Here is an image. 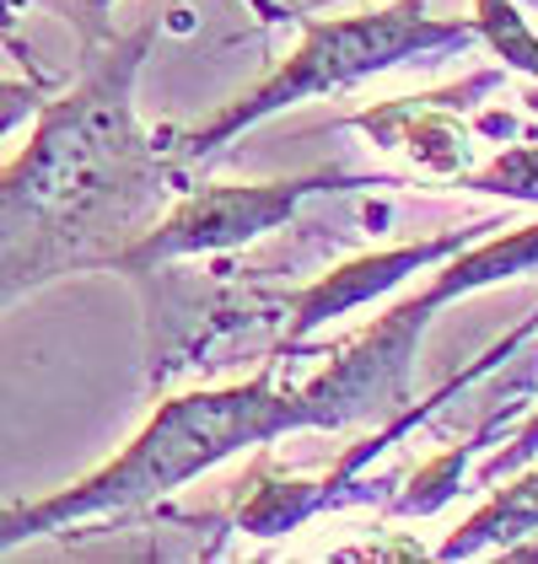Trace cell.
<instances>
[{
    "label": "cell",
    "instance_id": "52a82bcc",
    "mask_svg": "<svg viewBox=\"0 0 538 564\" xmlns=\"http://www.w3.org/2000/svg\"><path fill=\"white\" fill-rule=\"evenodd\" d=\"M495 87H501V70H485V76H469L463 87L437 91V97H399V102L366 108L351 119V130H366L383 151H409L426 173L463 177L469 156H474V140L463 130L458 108H469L474 97H485Z\"/></svg>",
    "mask_w": 538,
    "mask_h": 564
},
{
    "label": "cell",
    "instance_id": "9c48e42d",
    "mask_svg": "<svg viewBox=\"0 0 538 564\" xmlns=\"http://www.w3.org/2000/svg\"><path fill=\"white\" fill-rule=\"evenodd\" d=\"M528 532H538V468L523 474L517 484H506L495 500H485V506L437 549V560H469V554H480V549L517 543V538H528Z\"/></svg>",
    "mask_w": 538,
    "mask_h": 564
},
{
    "label": "cell",
    "instance_id": "3957f363",
    "mask_svg": "<svg viewBox=\"0 0 538 564\" xmlns=\"http://www.w3.org/2000/svg\"><path fill=\"white\" fill-rule=\"evenodd\" d=\"M291 22H302V44L291 48L254 91H243L237 102L216 108L211 119H200L189 130H179V124L151 130L157 145H162V156L179 173L211 162L237 134L265 124L269 113H280V108H297V102L323 97V91L356 87L366 76L409 65V59L458 54V48H469L480 39L474 22H437V17H426V0H399V6H383V11L329 17V22H313V17H291Z\"/></svg>",
    "mask_w": 538,
    "mask_h": 564
},
{
    "label": "cell",
    "instance_id": "30bf717a",
    "mask_svg": "<svg viewBox=\"0 0 538 564\" xmlns=\"http://www.w3.org/2000/svg\"><path fill=\"white\" fill-rule=\"evenodd\" d=\"M474 33H480L512 70L538 76V39H534V28H528V17H523L517 0H474ZM528 102H534V113H538V91Z\"/></svg>",
    "mask_w": 538,
    "mask_h": 564
},
{
    "label": "cell",
    "instance_id": "9a60e30c",
    "mask_svg": "<svg viewBox=\"0 0 538 564\" xmlns=\"http://www.w3.org/2000/svg\"><path fill=\"white\" fill-rule=\"evenodd\" d=\"M248 6H254L265 22H291V17H297V11H291V6H280V0H248Z\"/></svg>",
    "mask_w": 538,
    "mask_h": 564
},
{
    "label": "cell",
    "instance_id": "277c9868",
    "mask_svg": "<svg viewBox=\"0 0 538 564\" xmlns=\"http://www.w3.org/2000/svg\"><path fill=\"white\" fill-rule=\"evenodd\" d=\"M538 269V220L523 231H506L495 242H469L463 253L442 259L437 280L409 296V302L388 306L383 317H372L361 334H351L345 345L323 349V371L308 377L302 388H291L302 431H345V425H394L404 409L415 403L409 377H415V349L420 334L431 328V317L448 302L485 291L501 280L534 274Z\"/></svg>",
    "mask_w": 538,
    "mask_h": 564
},
{
    "label": "cell",
    "instance_id": "7a4b0ae2",
    "mask_svg": "<svg viewBox=\"0 0 538 564\" xmlns=\"http://www.w3.org/2000/svg\"><path fill=\"white\" fill-rule=\"evenodd\" d=\"M291 431H302V414H297L291 388L275 377V366L232 382V388L179 392V398L157 403L146 431H134L130 446L119 457H108L97 474L76 478L71 489L44 495V500L0 506V554H11L17 543L49 538V532H71L97 517H140V511L162 506L173 489L211 474L216 463L254 452V446H275Z\"/></svg>",
    "mask_w": 538,
    "mask_h": 564
},
{
    "label": "cell",
    "instance_id": "7c38bea8",
    "mask_svg": "<svg viewBox=\"0 0 538 564\" xmlns=\"http://www.w3.org/2000/svg\"><path fill=\"white\" fill-rule=\"evenodd\" d=\"M49 91H60V82H39V76L6 82V76H0V134H11L17 124H33Z\"/></svg>",
    "mask_w": 538,
    "mask_h": 564
},
{
    "label": "cell",
    "instance_id": "5bb4252c",
    "mask_svg": "<svg viewBox=\"0 0 538 564\" xmlns=\"http://www.w3.org/2000/svg\"><path fill=\"white\" fill-rule=\"evenodd\" d=\"M60 11H65V22L76 28V39L82 48H97L114 28H108V11H114V0H54Z\"/></svg>",
    "mask_w": 538,
    "mask_h": 564
},
{
    "label": "cell",
    "instance_id": "ba28073f",
    "mask_svg": "<svg viewBox=\"0 0 538 564\" xmlns=\"http://www.w3.org/2000/svg\"><path fill=\"white\" fill-rule=\"evenodd\" d=\"M538 388V339L528 334L523 345L512 349L506 360H501V377H495V388H491V414H485V425L469 435V446H452V452H442L437 463H426L420 474L404 484V495H394L388 506L399 511V517H431V511H442L452 495L463 489V468L474 463V452H485L495 435L512 425V414L523 409V398Z\"/></svg>",
    "mask_w": 538,
    "mask_h": 564
},
{
    "label": "cell",
    "instance_id": "8992f818",
    "mask_svg": "<svg viewBox=\"0 0 538 564\" xmlns=\"http://www.w3.org/2000/svg\"><path fill=\"white\" fill-rule=\"evenodd\" d=\"M491 231H495V220H474V226H458V231L426 237V242H404V248H383V253H361V259L334 263L329 274H318L313 285L275 291V306H280V345L275 349L302 345L323 323H334V317H345L356 306L377 302L383 291H394L404 274H420L431 263L452 259V253H463L469 242H480Z\"/></svg>",
    "mask_w": 538,
    "mask_h": 564
},
{
    "label": "cell",
    "instance_id": "6da1fadb",
    "mask_svg": "<svg viewBox=\"0 0 538 564\" xmlns=\"http://www.w3.org/2000/svg\"><path fill=\"white\" fill-rule=\"evenodd\" d=\"M162 22L82 48L71 91H49L33 140L0 167V312L60 274L108 269L168 210L183 173L134 113Z\"/></svg>",
    "mask_w": 538,
    "mask_h": 564
},
{
    "label": "cell",
    "instance_id": "2e32d148",
    "mask_svg": "<svg viewBox=\"0 0 538 564\" xmlns=\"http://www.w3.org/2000/svg\"><path fill=\"white\" fill-rule=\"evenodd\" d=\"M517 6H523V11H538V0H517Z\"/></svg>",
    "mask_w": 538,
    "mask_h": 564
},
{
    "label": "cell",
    "instance_id": "8fae6325",
    "mask_svg": "<svg viewBox=\"0 0 538 564\" xmlns=\"http://www.w3.org/2000/svg\"><path fill=\"white\" fill-rule=\"evenodd\" d=\"M469 194H506V199H534L538 205V134L528 130L517 145H506L491 167L458 177Z\"/></svg>",
    "mask_w": 538,
    "mask_h": 564
},
{
    "label": "cell",
    "instance_id": "4fadbf2b",
    "mask_svg": "<svg viewBox=\"0 0 538 564\" xmlns=\"http://www.w3.org/2000/svg\"><path fill=\"white\" fill-rule=\"evenodd\" d=\"M538 457V409H534V420L523 425V431L512 435V446L506 452H495L491 463L480 468V484H495V478H512V474H523L528 463Z\"/></svg>",
    "mask_w": 538,
    "mask_h": 564
},
{
    "label": "cell",
    "instance_id": "5b68a950",
    "mask_svg": "<svg viewBox=\"0 0 538 564\" xmlns=\"http://www.w3.org/2000/svg\"><path fill=\"white\" fill-rule=\"evenodd\" d=\"M394 177L372 173H345V167H323V173L280 177V183H211L173 199L162 216L151 220L119 259L108 263V274H151V269H173L189 259H216V253H237L254 237H265L275 226L297 216L302 205H313L323 194L340 188H377Z\"/></svg>",
    "mask_w": 538,
    "mask_h": 564
}]
</instances>
